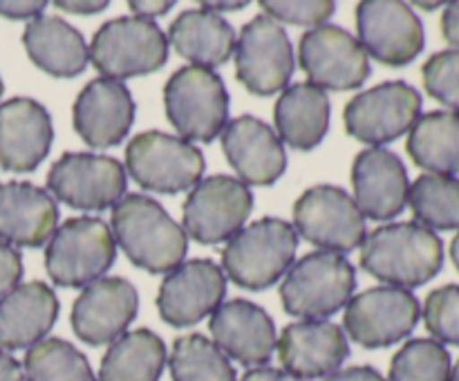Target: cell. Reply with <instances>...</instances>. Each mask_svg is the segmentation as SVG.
<instances>
[{"instance_id":"obj_1","label":"cell","mask_w":459,"mask_h":381,"mask_svg":"<svg viewBox=\"0 0 459 381\" xmlns=\"http://www.w3.org/2000/svg\"><path fill=\"white\" fill-rule=\"evenodd\" d=\"M112 238L130 263L148 273H170L184 263L188 238L164 206L142 193L124 195L110 215Z\"/></svg>"},{"instance_id":"obj_2","label":"cell","mask_w":459,"mask_h":381,"mask_svg":"<svg viewBox=\"0 0 459 381\" xmlns=\"http://www.w3.org/2000/svg\"><path fill=\"white\" fill-rule=\"evenodd\" d=\"M359 263L388 287L412 290L442 272L444 245L437 233L420 222L385 224L366 236Z\"/></svg>"},{"instance_id":"obj_3","label":"cell","mask_w":459,"mask_h":381,"mask_svg":"<svg viewBox=\"0 0 459 381\" xmlns=\"http://www.w3.org/2000/svg\"><path fill=\"white\" fill-rule=\"evenodd\" d=\"M299 249V233L281 218H263L240 229L222 249V272L229 281L260 291L290 272Z\"/></svg>"},{"instance_id":"obj_4","label":"cell","mask_w":459,"mask_h":381,"mask_svg":"<svg viewBox=\"0 0 459 381\" xmlns=\"http://www.w3.org/2000/svg\"><path fill=\"white\" fill-rule=\"evenodd\" d=\"M354 287L357 272L343 254L314 251L291 264L281 285V300L290 316L325 321L350 303Z\"/></svg>"},{"instance_id":"obj_5","label":"cell","mask_w":459,"mask_h":381,"mask_svg":"<svg viewBox=\"0 0 459 381\" xmlns=\"http://www.w3.org/2000/svg\"><path fill=\"white\" fill-rule=\"evenodd\" d=\"M166 117L186 142L211 143L229 124V92L209 67L184 65L164 85Z\"/></svg>"},{"instance_id":"obj_6","label":"cell","mask_w":459,"mask_h":381,"mask_svg":"<svg viewBox=\"0 0 459 381\" xmlns=\"http://www.w3.org/2000/svg\"><path fill=\"white\" fill-rule=\"evenodd\" d=\"M115 258L117 242L103 220L70 218L49 238L45 272L61 287H88L101 281Z\"/></svg>"},{"instance_id":"obj_7","label":"cell","mask_w":459,"mask_h":381,"mask_svg":"<svg viewBox=\"0 0 459 381\" xmlns=\"http://www.w3.org/2000/svg\"><path fill=\"white\" fill-rule=\"evenodd\" d=\"M92 65L103 79L124 81L161 70L169 61V39L152 21L137 16L103 22L90 43Z\"/></svg>"},{"instance_id":"obj_8","label":"cell","mask_w":459,"mask_h":381,"mask_svg":"<svg viewBox=\"0 0 459 381\" xmlns=\"http://www.w3.org/2000/svg\"><path fill=\"white\" fill-rule=\"evenodd\" d=\"M126 169L143 191H193L204 173V155L182 137L148 130L130 139L126 148Z\"/></svg>"},{"instance_id":"obj_9","label":"cell","mask_w":459,"mask_h":381,"mask_svg":"<svg viewBox=\"0 0 459 381\" xmlns=\"http://www.w3.org/2000/svg\"><path fill=\"white\" fill-rule=\"evenodd\" d=\"M251 209L254 193L247 184L229 175H213L188 193L182 206V229L200 245H220L245 227Z\"/></svg>"},{"instance_id":"obj_10","label":"cell","mask_w":459,"mask_h":381,"mask_svg":"<svg viewBox=\"0 0 459 381\" xmlns=\"http://www.w3.org/2000/svg\"><path fill=\"white\" fill-rule=\"evenodd\" d=\"M294 229L312 245L334 254H348L366 240V218L343 188L318 184L294 204Z\"/></svg>"},{"instance_id":"obj_11","label":"cell","mask_w":459,"mask_h":381,"mask_svg":"<svg viewBox=\"0 0 459 381\" xmlns=\"http://www.w3.org/2000/svg\"><path fill=\"white\" fill-rule=\"evenodd\" d=\"M421 115V94L406 81H388L357 94L343 110L350 137L372 148L403 137Z\"/></svg>"},{"instance_id":"obj_12","label":"cell","mask_w":459,"mask_h":381,"mask_svg":"<svg viewBox=\"0 0 459 381\" xmlns=\"http://www.w3.org/2000/svg\"><path fill=\"white\" fill-rule=\"evenodd\" d=\"M128 178L119 160L92 152H65L48 173V188L76 211H103L124 197Z\"/></svg>"},{"instance_id":"obj_13","label":"cell","mask_w":459,"mask_h":381,"mask_svg":"<svg viewBox=\"0 0 459 381\" xmlns=\"http://www.w3.org/2000/svg\"><path fill=\"white\" fill-rule=\"evenodd\" d=\"M420 316V300L408 290L372 287L350 299L343 325L354 343L368 350H379L406 339L417 327Z\"/></svg>"},{"instance_id":"obj_14","label":"cell","mask_w":459,"mask_h":381,"mask_svg":"<svg viewBox=\"0 0 459 381\" xmlns=\"http://www.w3.org/2000/svg\"><path fill=\"white\" fill-rule=\"evenodd\" d=\"M294 52L287 31L273 18H251L236 40V76L251 94L272 97L290 83Z\"/></svg>"},{"instance_id":"obj_15","label":"cell","mask_w":459,"mask_h":381,"mask_svg":"<svg viewBox=\"0 0 459 381\" xmlns=\"http://www.w3.org/2000/svg\"><path fill=\"white\" fill-rule=\"evenodd\" d=\"M300 70L321 90L361 88L370 76V58L357 39L343 27L321 25L307 30L299 43Z\"/></svg>"},{"instance_id":"obj_16","label":"cell","mask_w":459,"mask_h":381,"mask_svg":"<svg viewBox=\"0 0 459 381\" xmlns=\"http://www.w3.org/2000/svg\"><path fill=\"white\" fill-rule=\"evenodd\" d=\"M359 43L368 56L390 67L415 61L426 43L424 25L411 4L399 0H363L357 4Z\"/></svg>"},{"instance_id":"obj_17","label":"cell","mask_w":459,"mask_h":381,"mask_svg":"<svg viewBox=\"0 0 459 381\" xmlns=\"http://www.w3.org/2000/svg\"><path fill=\"white\" fill-rule=\"evenodd\" d=\"M227 296V276L209 258L182 263L161 281L157 309L173 327H188L213 314Z\"/></svg>"},{"instance_id":"obj_18","label":"cell","mask_w":459,"mask_h":381,"mask_svg":"<svg viewBox=\"0 0 459 381\" xmlns=\"http://www.w3.org/2000/svg\"><path fill=\"white\" fill-rule=\"evenodd\" d=\"M139 309V294L126 278H101L83 287L72 305V330L83 343H115L126 334Z\"/></svg>"},{"instance_id":"obj_19","label":"cell","mask_w":459,"mask_h":381,"mask_svg":"<svg viewBox=\"0 0 459 381\" xmlns=\"http://www.w3.org/2000/svg\"><path fill=\"white\" fill-rule=\"evenodd\" d=\"M74 130L88 146L112 148L124 142L134 121V101L121 81L94 79L72 108Z\"/></svg>"},{"instance_id":"obj_20","label":"cell","mask_w":459,"mask_h":381,"mask_svg":"<svg viewBox=\"0 0 459 381\" xmlns=\"http://www.w3.org/2000/svg\"><path fill=\"white\" fill-rule=\"evenodd\" d=\"M222 151L247 186H272L287 169V152L278 134L251 115L238 117L224 126Z\"/></svg>"},{"instance_id":"obj_21","label":"cell","mask_w":459,"mask_h":381,"mask_svg":"<svg viewBox=\"0 0 459 381\" xmlns=\"http://www.w3.org/2000/svg\"><path fill=\"white\" fill-rule=\"evenodd\" d=\"M52 117L39 101L13 97L0 106V166L9 173H31L52 148Z\"/></svg>"},{"instance_id":"obj_22","label":"cell","mask_w":459,"mask_h":381,"mask_svg":"<svg viewBox=\"0 0 459 381\" xmlns=\"http://www.w3.org/2000/svg\"><path fill=\"white\" fill-rule=\"evenodd\" d=\"M352 186L363 218L377 222L397 218L411 191L406 166L399 155L385 148H366L354 157Z\"/></svg>"},{"instance_id":"obj_23","label":"cell","mask_w":459,"mask_h":381,"mask_svg":"<svg viewBox=\"0 0 459 381\" xmlns=\"http://www.w3.org/2000/svg\"><path fill=\"white\" fill-rule=\"evenodd\" d=\"M213 343L242 366H264L276 350V325L260 305L233 299L211 314Z\"/></svg>"},{"instance_id":"obj_24","label":"cell","mask_w":459,"mask_h":381,"mask_svg":"<svg viewBox=\"0 0 459 381\" xmlns=\"http://www.w3.org/2000/svg\"><path fill=\"white\" fill-rule=\"evenodd\" d=\"M282 368L300 379L334 375L350 357L343 330L332 321H299L282 330L276 341Z\"/></svg>"},{"instance_id":"obj_25","label":"cell","mask_w":459,"mask_h":381,"mask_svg":"<svg viewBox=\"0 0 459 381\" xmlns=\"http://www.w3.org/2000/svg\"><path fill=\"white\" fill-rule=\"evenodd\" d=\"M56 200L30 182L0 184V242L43 247L56 231Z\"/></svg>"},{"instance_id":"obj_26","label":"cell","mask_w":459,"mask_h":381,"mask_svg":"<svg viewBox=\"0 0 459 381\" xmlns=\"http://www.w3.org/2000/svg\"><path fill=\"white\" fill-rule=\"evenodd\" d=\"M58 316V299L40 281L22 282L0 299V348L30 350L49 334Z\"/></svg>"},{"instance_id":"obj_27","label":"cell","mask_w":459,"mask_h":381,"mask_svg":"<svg viewBox=\"0 0 459 381\" xmlns=\"http://www.w3.org/2000/svg\"><path fill=\"white\" fill-rule=\"evenodd\" d=\"M27 56L56 79H74L85 70L90 49L79 30L58 16H39L22 31Z\"/></svg>"},{"instance_id":"obj_28","label":"cell","mask_w":459,"mask_h":381,"mask_svg":"<svg viewBox=\"0 0 459 381\" xmlns=\"http://www.w3.org/2000/svg\"><path fill=\"white\" fill-rule=\"evenodd\" d=\"M278 139L296 151H312L330 128V99L314 83H294L282 90L273 108Z\"/></svg>"},{"instance_id":"obj_29","label":"cell","mask_w":459,"mask_h":381,"mask_svg":"<svg viewBox=\"0 0 459 381\" xmlns=\"http://www.w3.org/2000/svg\"><path fill=\"white\" fill-rule=\"evenodd\" d=\"M169 43L182 58L200 67L224 65L236 52V31L220 13L182 12L169 27Z\"/></svg>"},{"instance_id":"obj_30","label":"cell","mask_w":459,"mask_h":381,"mask_svg":"<svg viewBox=\"0 0 459 381\" xmlns=\"http://www.w3.org/2000/svg\"><path fill=\"white\" fill-rule=\"evenodd\" d=\"M166 366V345L155 332H126L103 354L99 381H160Z\"/></svg>"},{"instance_id":"obj_31","label":"cell","mask_w":459,"mask_h":381,"mask_svg":"<svg viewBox=\"0 0 459 381\" xmlns=\"http://www.w3.org/2000/svg\"><path fill=\"white\" fill-rule=\"evenodd\" d=\"M406 151L420 169L435 175L459 173V115L435 110L420 117L408 134Z\"/></svg>"},{"instance_id":"obj_32","label":"cell","mask_w":459,"mask_h":381,"mask_svg":"<svg viewBox=\"0 0 459 381\" xmlns=\"http://www.w3.org/2000/svg\"><path fill=\"white\" fill-rule=\"evenodd\" d=\"M412 215L426 229H459V178L424 173L408 191Z\"/></svg>"},{"instance_id":"obj_33","label":"cell","mask_w":459,"mask_h":381,"mask_svg":"<svg viewBox=\"0 0 459 381\" xmlns=\"http://www.w3.org/2000/svg\"><path fill=\"white\" fill-rule=\"evenodd\" d=\"M173 381H236L227 354L204 334L179 336L169 357Z\"/></svg>"},{"instance_id":"obj_34","label":"cell","mask_w":459,"mask_h":381,"mask_svg":"<svg viewBox=\"0 0 459 381\" xmlns=\"http://www.w3.org/2000/svg\"><path fill=\"white\" fill-rule=\"evenodd\" d=\"M27 381H97L81 350L63 339H43L25 354Z\"/></svg>"},{"instance_id":"obj_35","label":"cell","mask_w":459,"mask_h":381,"mask_svg":"<svg viewBox=\"0 0 459 381\" xmlns=\"http://www.w3.org/2000/svg\"><path fill=\"white\" fill-rule=\"evenodd\" d=\"M451 354L435 339H412L390 363V381H448Z\"/></svg>"},{"instance_id":"obj_36","label":"cell","mask_w":459,"mask_h":381,"mask_svg":"<svg viewBox=\"0 0 459 381\" xmlns=\"http://www.w3.org/2000/svg\"><path fill=\"white\" fill-rule=\"evenodd\" d=\"M424 323L437 343L459 348V285L437 287L426 296Z\"/></svg>"},{"instance_id":"obj_37","label":"cell","mask_w":459,"mask_h":381,"mask_svg":"<svg viewBox=\"0 0 459 381\" xmlns=\"http://www.w3.org/2000/svg\"><path fill=\"white\" fill-rule=\"evenodd\" d=\"M421 76L426 92L459 115V49L433 54L421 67Z\"/></svg>"},{"instance_id":"obj_38","label":"cell","mask_w":459,"mask_h":381,"mask_svg":"<svg viewBox=\"0 0 459 381\" xmlns=\"http://www.w3.org/2000/svg\"><path fill=\"white\" fill-rule=\"evenodd\" d=\"M260 7H263L264 16L273 18V21L314 30L334 13L336 4L332 0H263Z\"/></svg>"},{"instance_id":"obj_39","label":"cell","mask_w":459,"mask_h":381,"mask_svg":"<svg viewBox=\"0 0 459 381\" xmlns=\"http://www.w3.org/2000/svg\"><path fill=\"white\" fill-rule=\"evenodd\" d=\"M22 278V255L7 242H0V299L18 287Z\"/></svg>"},{"instance_id":"obj_40","label":"cell","mask_w":459,"mask_h":381,"mask_svg":"<svg viewBox=\"0 0 459 381\" xmlns=\"http://www.w3.org/2000/svg\"><path fill=\"white\" fill-rule=\"evenodd\" d=\"M48 3L43 0H0V16L12 18V21H27V18L43 16V9Z\"/></svg>"},{"instance_id":"obj_41","label":"cell","mask_w":459,"mask_h":381,"mask_svg":"<svg viewBox=\"0 0 459 381\" xmlns=\"http://www.w3.org/2000/svg\"><path fill=\"white\" fill-rule=\"evenodd\" d=\"M442 34L448 45L459 49V0L446 4L442 13Z\"/></svg>"},{"instance_id":"obj_42","label":"cell","mask_w":459,"mask_h":381,"mask_svg":"<svg viewBox=\"0 0 459 381\" xmlns=\"http://www.w3.org/2000/svg\"><path fill=\"white\" fill-rule=\"evenodd\" d=\"M325 381H385L375 368L370 366H352L345 370H336Z\"/></svg>"},{"instance_id":"obj_43","label":"cell","mask_w":459,"mask_h":381,"mask_svg":"<svg viewBox=\"0 0 459 381\" xmlns=\"http://www.w3.org/2000/svg\"><path fill=\"white\" fill-rule=\"evenodd\" d=\"M173 7V0H166V3H155V0H151V3H148V0H130V9L134 12V16L146 18V21L164 16V13H169Z\"/></svg>"},{"instance_id":"obj_44","label":"cell","mask_w":459,"mask_h":381,"mask_svg":"<svg viewBox=\"0 0 459 381\" xmlns=\"http://www.w3.org/2000/svg\"><path fill=\"white\" fill-rule=\"evenodd\" d=\"M240 381H305L300 377H294L287 370H278V368H267L260 366L254 370H247L245 377Z\"/></svg>"},{"instance_id":"obj_45","label":"cell","mask_w":459,"mask_h":381,"mask_svg":"<svg viewBox=\"0 0 459 381\" xmlns=\"http://www.w3.org/2000/svg\"><path fill=\"white\" fill-rule=\"evenodd\" d=\"M0 381H25V370H22L21 361H16L4 350H0Z\"/></svg>"},{"instance_id":"obj_46","label":"cell","mask_w":459,"mask_h":381,"mask_svg":"<svg viewBox=\"0 0 459 381\" xmlns=\"http://www.w3.org/2000/svg\"><path fill=\"white\" fill-rule=\"evenodd\" d=\"M56 7L70 13H99L108 7V0H94V3H90V0H85V3L83 0H67V3L58 0Z\"/></svg>"},{"instance_id":"obj_47","label":"cell","mask_w":459,"mask_h":381,"mask_svg":"<svg viewBox=\"0 0 459 381\" xmlns=\"http://www.w3.org/2000/svg\"><path fill=\"white\" fill-rule=\"evenodd\" d=\"M245 7L247 3H204V7L202 9L218 13V12H238V9H245Z\"/></svg>"},{"instance_id":"obj_48","label":"cell","mask_w":459,"mask_h":381,"mask_svg":"<svg viewBox=\"0 0 459 381\" xmlns=\"http://www.w3.org/2000/svg\"><path fill=\"white\" fill-rule=\"evenodd\" d=\"M451 260H453V264H455V269L459 272V233L455 238H453V242H451Z\"/></svg>"},{"instance_id":"obj_49","label":"cell","mask_w":459,"mask_h":381,"mask_svg":"<svg viewBox=\"0 0 459 381\" xmlns=\"http://www.w3.org/2000/svg\"><path fill=\"white\" fill-rule=\"evenodd\" d=\"M448 381H459V361L451 368V379H448Z\"/></svg>"},{"instance_id":"obj_50","label":"cell","mask_w":459,"mask_h":381,"mask_svg":"<svg viewBox=\"0 0 459 381\" xmlns=\"http://www.w3.org/2000/svg\"><path fill=\"white\" fill-rule=\"evenodd\" d=\"M420 4V7H424V9H435V7H439V3H417Z\"/></svg>"},{"instance_id":"obj_51","label":"cell","mask_w":459,"mask_h":381,"mask_svg":"<svg viewBox=\"0 0 459 381\" xmlns=\"http://www.w3.org/2000/svg\"><path fill=\"white\" fill-rule=\"evenodd\" d=\"M3 90H4V85H3V79H0V97H3Z\"/></svg>"}]
</instances>
